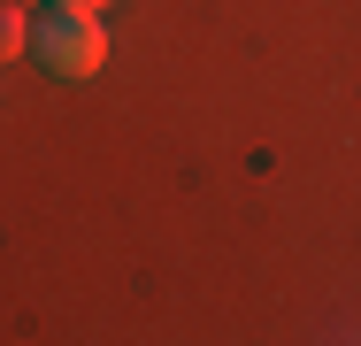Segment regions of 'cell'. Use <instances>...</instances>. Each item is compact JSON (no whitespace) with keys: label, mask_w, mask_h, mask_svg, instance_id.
Wrapping results in <instances>:
<instances>
[{"label":"cell","mask_w":361,"mask_h":346,"mask_svg":"<svg viewBox=\"0 0 361 346\" xmlns=\"http://www.w3.org/2000/svg\"><path fill=\"white\" fill-rule=\"evenodd\" d=\"M31 54L54 69V77H92L108 62V23L100 8H47L31 23Z\"/></svg>","instance_id":"cell-1"},{"label":"cell","mask_w":361,"mask_h":346,"mask_svg":"<svg viewBox=\"0 0 361 346\" xmlns=\"http://www.w3.org/2000/svg\"><path fill=\"white\" fill-rule=\"evenodd\" d=\"M16 54H31V23H23V8H0V62H16Z\"/></svg>","instance_id":"cell-2"},{"label":"cell","mask_w":361,"mask_h":346,"mask_svg":"<svg viewBox=\"0 0 361 346\" xmlns=\"http://www.w3.org/2000/svg\"><path fill=\"white\" fill-rule=\"evenodd\" d=\"M47 8H108V0H47Z\"/></svg>","instance_id":"cell-3"}]
</instances>
